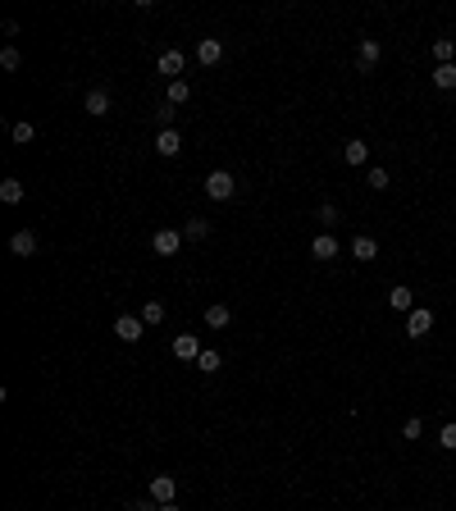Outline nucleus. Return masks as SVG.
Segmentation results:
<instances>
[{"instance_id":"19","label":"nucleus","mask_w":456,"mask_h":511,"mask_svg":"<svg viewBox=\"0 0 456 511\" xmlns=\"http://www.w3.org/2000/svg\"><path fill=\"white\" fill-rule=\"evenodd\" d=\"M183 238L187 242H206L210 238V219H187V224H183Z\"/></svg>"},{"instance_id":"27","label":"nucleus","mask_w":456,"mask_h":511,"mask_svg":"<svg viewBox=\"0 0 456 511\" xmlns=\"http://www.w3.org/2000/svg\"><path fill=\"white\" fill-rule=\"evenodd\" d=\"M10 137L28 146V141H37V128H33V123H28V119H23V123H14V128H10Z\"/></svg>"},{"instance_id":"13","label":"nucleus","mask_w":456,"mask_h":511,"mask_svg":"<svg viewBox=\"0 0 456 511\" xmlns=\"http://www.w3.org/2000/svg\"><path fill=\"white\" fill-rule=\"evenodd\" d=\"M351 256H356V261H374V256H379V242L369 238V233H356V238H351Z\"/></svg>"},{"instance_id":"15","label":"nucleus","mask_w":456,"mask_h":511,"mask_svg":"<svg viewBox=\"0 0 456 511\" xmlns=\"http://www.w3.org/2000/svg\"><path fill=\"white\" fill-rule=\"evenodd\" d=\"M187 101H192V87H187L183 78H174V83L164 87V105H187Z\"/></svg>"},{"instance_id":"1","label":"nucleus","mask_w":456,"mask_h":511,"mask_svg":"<svg viewBox=\"0 0 456 511\" xmlns=\"http://www.w3.org/2000/svg\"><path fill=\"white\" fill-rule=\"evenodd\" d=\"M233 192H238V178L228 174V169H210L206 174V196L210 201H228Z\"/></svg>"},{"instance_id":"26","label":"nucleus","mask_w":456,"mask_h":511,"mask_svg":"<svg viewBox=\"0 0 456 511\" xmlns=\"http://www.w3.org/2000/svg\"><path fill=\"white\" fill-rule=\"evenodd\" d=\"M365 183L374 187V192H388V169H383V164H374V169L365 174Z\"/></svg>"},{"instance_id":"22","label":"nucleus","mask_w":456,"mask_h":511,"mask_svg":"<svg viewBox=\"0 0 456 511\" xmlns=\"http://www.w3.org/2000/svg\"><path fill=\"white\" fill-rule=\"evenodd\" d=\"M219 365H224V356H219L215 347H206V352H201V356H196V370H206V374H215Z\"/></svg>"},{"instance_id":"25","label":"nucleus","mask_w":456,"mask_h":511,"mask_svg":"<svg viewBox=\"0 0 456 511\" xmlns=\"http://www.w3.org/2000/svg\"><path fill=\"white\" fill-rule=\"evenodd\" d=\"M141 324H164V302H146V306H141Z\"/></svg>"},{"instance_id":"2","label":"nucleus","mask_w":456,"mask_h":511,"mask_svg":"<svg viewBox=\"0 0 456 511\" xmlns=\"http://www.w3.org/2000/svg\"><path fill=\"white\" fill-rule=\"evenodd\" d=\"M183 233H178V229H155V238H151V251H155V256H174V251L178 247H183Z\"/></svg>"},{"instance_id":"5","label":"nucleus","mask_w":456,"mask_h":511,"mask_svg":"<svg viewBox=\"0 0 456 511\" xmlns=\"http://www.w3.org/2000/svg\"><path fill=\"white\" fill-rule=\"evenodd\" d=\"M141 334H146L141 315H119V320H114V338H119V343H137Z\"/></svg>"},{"instance_id":"18","label":"nucleus","mask_w":456,"mask_h":511,"mask_svg":"<svg viewBox=\"0 0 456 511\" xmlns=\"http://www.w3.org/2000/svg\"><path fill=\"white\" fill-rule=\"evenodd\" d=\"M388 306H392V311H406V315H411V311H415L411 288H392V293H388Z\"/></svg>"},{"instance_id":"6","label":"nucleus","mask_w":456,"mask_h":511,"mask_svg":"<svg viewBox=\"0 0 456 511\" xmlns=\"http://www.w3.org/2000/svg\"><path fill=\"white\" fill-rule=\"evenodd\" d=\"M82 110H87L91 119H105V114H109V92L105 87H91L87 96H82Z\"/></svg>"},{"instance_id":"4","label":"nucleus","mask_w":456,"mask_h":511,"mask_svg":"<svg viewBox=\"0 0 456 511\" xmlns=\"http://www.w3.org/2000/svg\"><path fill=\"white\" fill-rule=\"evenodd\" d=\"M174 498H178V479L174 475H155L151 479V502L164 507V502H174Z\"/></svg>"},{"instance_id":"7","label":"nucleus","mask_w":456,"mask_h":511,"mask_svg":"<svg viewBox=\"0 0 456 511\" xmlns=\"http://www.w3.org/2000/svg\"><path fill=\"white\" fill-rule=\"evenodd\" d=\"M155 151H160L164 160H174V155L183 151V137H178V128H160V132H155Z\"/></svg>"},{"instance_id":"30","label":"nucleus","mask_w":456,"mask_h":511,"mask_svg":"<svg viewBox=\"0 0 456 511\" xmlns=\"http://www.w3.org/2000/svg\"><path fill=\"white\" fill-rule=\"evenodd\" d=\"M424 434V420H406L402 424V438H420Z\"/></svg>"},{"instance_id":"9","label":"nucleus","mask_w":456,"mask_h":511,"mask_svg":"<svg viewBox=\"0 0 456 511\" xmlns=\"http://www.w3.org/2000/svg\"><path fill=\"white\" fill-rule=\"evenodd\" d=\"M196 60L206 69H215L219 60H224V42H215V37H201V46H196Z\"/></svg>"},{"instance_id":"23","label":"nucleus","mask_w":456,"mask_h":511,"mask_svg":"<svg viewBox=\"0 0 456 511\" xmlns=\"http://www.w3.org/2000/svg\"><path fill=\"white\" fill-rule=\"evenodd\" d=\"M452 55H456V42H452V37H438V42H434V60H438V64H452Z\"/></svg>"},{"instance_id":"31","label":"nucleus","mask_w":456,"mask_h":511,"mask_svg":"<svg viewBox=\"0 0 456 511\" xmlns=\"http://www.w3.org/2000/svg\"><path fill=\"white\" fill-rule=\"evenodd\" d=\"M151 511H178V502H164V507H151Z\"/></svg>"},{"instance_id":"20","label":"nucleus","mask_w":456,"mask_h":511,"mask_svg":"<svg viewBox=\"0 0 456 511\" xmlns=\"http://www.w3.org/2000/svg\"><path fill=\"white\" fill-rule=\"evenodd\" d=\"M228 320H233V311H228V306H219V302L206 306V324H210V329H224Z\"/></svg>"},{"instance_id":"8","label":"nucleus","mask_w":456,"mask_h":511,"mask_svg":"<svg viewBox=\"0 0 456 511\" xmlns=\"http://www.w3.org/2000/svg\"><path fill=\"white\" fill-rule=\"evenodd\" d=\"M201 352H206V347H201V338H196V334H178L174 338V356L178 361H196Z\"/></svg>"},{"instance_id":"3","label":"nucleus","mask_w":456,"mask_h":511,"mask_svg":"<svg viewBox=\"0 0 456 511\" xmlns=\"http://www.w3.org/2000/svg\"><path fill=\"white\" fill-rule=\"evenodd\" d=\"M429 329H434V311H429V306H415L411 315H406V338H424Z\"/></svg>"},{"instance_id":"10","label":"nucleus","mask_w":456,"mask_h":511,"mask_svg":"<svg viewBox=\"0 0 456 511\" xmlns=\"http://www.w3.org/2000/svg\"><path fill=\"white\" fill-rule=\"evenodd\" d=\"M379 55H383V51H379V42H374V37H365V42L356 46V64H360V69H365V73H369V69L379 64Z\"/></svg>"},{"instance_id":"11","label":"nucleus","mask_w":456,"mask_h":511,"mask_svg":"<svg viewBox=\"0 0 456 511\" xmlns=\"http://www.w3.org/2000/svg\"><path fill=\"white\" fill-rule=\"evenodd\" d=\"M310 256H315V261H333V256H337V238H333V233H315Z\"/></svg>"},{"instance_id":"24","label":"nucleus","mask_w":456,"mask_h":511,"mask_svg":"<svg viewBox=\"0 0 456 511\" xmlns=\"http://www.w3.org/2000/svg\"><path fill=\"white\" fill-rule=\"evenodd\" d=\"M0 69H5V73L23 69V55H19V46H5V51H0Z\"/></svg>"},{"instance_id":"14","label":"nucleus","mask_w":456,"mask_h":511,"mask_svg":"<svg viewBox=\"0 0 456 511\" xmlns=\"http://www.w3.org/2000/svg\"><path fill=\"white\" fill-rule=\"evenodd\" d=\"M183 64H187V60H183V51H178V46H174V51H164V55H160V73L169 78V83H174L178 73H183Z\"/></svg>"},{"instance_id":"17","label":"nucleus","mask_w":456,"mask_h":511,"mask_svg":"<svg viewBox=\"0 0 456 511\" xmlns=\"http://www.w3.org/2000/svg\"><path fill=\"white\" fill-rule=\"evenodd\" d=\"M0 201H5V206H19L23 201V178H5V183H0Z\"/></svg>"},{"instance_id":"16","label":"nucleus","mask_w":456,"mask_h":511,"mask_svg":"<svg viewBox=\"0 0 456 511\" xmlns=\"http://www.w3.org/2000/svg\"><path fill=\"white\" fill-rule=\"evenodd\" d=\"M342 160H347L351 169H356V164H365V160H369V146H365V141H360V137H351L347 146H342Z\"/></svg>"},{"instance_id":"28","label":"nucleus","mask_w":456,"mask_h":511,"mask_svg":"<svg viewBox=\"0 0 456 511\" xmlns=\"http://www.w3.org/2000/svg\"><path fill=\"white\" fill-rule=\"evenodd\" d=\"M438 443H443L447 452H456V420H452V424H443V429H438Z\"/></svg>"},{"instance_id":"29","label":"nucleus","mask_w":456,"mask_h":511,"mask_svg":"<svg viewBox=\"0 0 456 511\" xmlns=\"http://www.w3.org/2000/svg\"><path fill=\"white\" fill-rule=\"evenodd\" d=\"M319 224H324V229H333V224H337V206H333V201L319 206Z\"/></svg>"},{"instance_id":"21","label":"nucleus","mask_w":456,"mask_h":511,"mask_svg":"<svg viewBox=\"0 0 456 511\" xmlns=\"http://www.w3.org/2000/svg\"><path fill=\"white\" fill-rule=\"evenodd\" d=\"M434 87H443V92L456 87V64H438L434 69Z\"/></svg>"},{"instance_id":"12","label":"nucleus","mask_w":456,"mask_h":511,"mask_svg":"<svg viewBox=\"0 0 456 511\" xmlns=\"http://www.w3.org/2000/svg\"><path fill=\"white\" fill-rule=\"evenodd\" d=\"M10 251H14V256H37V233L33 229H19L10 238Z\"/></svg>"}]
</instances>
